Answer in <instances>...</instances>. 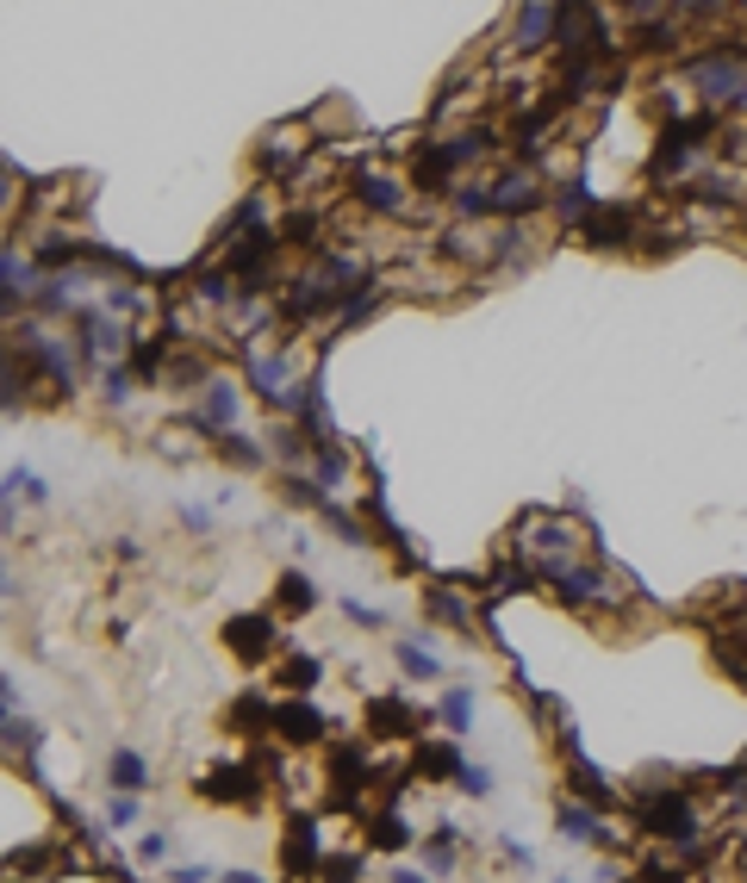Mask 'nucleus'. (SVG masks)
I'll use <instances>...</instances> for the list:
<instances>
[{
	"mask_svg": "<svg viewBox=\"0 0 747 883\" xmlns=\"http://www.w3.org/2000/svg\"><path fill=\"white\" fill-rule=\"evenodd\" d=\"M685 81H692L710 106H741L747 100V50L741 44H716L710 57H698V63L685 69Z\"/></svg>",
	"mask_w": 747,
	"mask_h": 883,
	"instance_id": "f257e3e1",
	"label": "nucleus"
},
{
	"mask_svg": "<svg viewBox=\"0 0 747 883\" xmlns=\"http://www.w3.org/2000/svg\"><path fill=\"white\" fill-rule=\"evenodd\" d=\"M524 548L536 554L542 572H561L573 567V554H579V536H573L567 517H548V510H529L524 517Z\"/></svg>",
	"mask_w": 747,
	"mask_h": 883,
	"instance_id": "f03ea898",
	"label": "nucleus"
},
{
	"mask_svg": "<svg viewBox=\"0 0 747 883\" xmlns=\"http://www.w3.org/2000/svg\"><path fill=\"white\" fill-rule=\"evenodd\" d=\"M200 796L206 803H231V809H262V772L255 765H212L206 778H200Z\"/></svg>",
	"mask_w": 747,
	"mask_h": 883,
	"instance_id": "7ed1b4c3",
	"label": "nucleus"
},
{
	"mask_svg": "<svg viewBox=\"0 0 747 883\" xmlns=\"http://www.w3.org/2000/svg\"><path fill=\"white\" fill-rule=\"evenodd\" d=\"M716 131V119H692V125H667L660 131V150H654V174H679L692 169V156L704 150V138Z\"/></svg>",
	"mask_w": 747,
	"mask_h": 883,
	"instance_id": "20e7f679",
	"label": "nucleus"
},
{
	"mask_svg": "<svg viewBox=\"0 0 747 883\" xmlns=\"http://www.w3.org/2000/svg\"><path fill=\"white\" fill-rule=\"evenodd\" d=\"M274 641H281V635H274V616H231V622H224V647H231V653H238V660H250V666H262L274 653Z\"/></svg>",
	"mask_w": 747,
	"mask_h": 883,
	"instance_id": "39448f33",
	"label": "nucleus"
},
{
	"mask_svg": "<svg viewBox=\"0 0 747 883\" xmlns=\"http://www.w3.org/2000/svg\"><path fill=\"white\" fill-rule=\"evenodd\" d=\"M430 710H417V703H405V697H374L367 703V728L381 734V741H412V734H424Z\"/></svg>",
	"mask_w": 747,
	"mask_h": 883,
	"instance_id": "423d86ee",
	"label": "nucleus"
},
{
	"mask_svg": "<svg viewBox=\"0 0 747 883\" xmlns=\"http://www.w3.org/2000/svg\"><path fill=\"white\" fill-rule=\"evenodd\" d=\"M281 871L286 877H319L324 871V834L312 821H293V834H286V846H281Z\"/></svg>",
	"mask_w": 747,
	"mask_h": 883,
	"instance_id": "0eeeda50",
	"label": "nucleus"
},
{
	"mask_svg": "<svg viewBox=\"0 0 747 883\" xmlns=\"http://www.w3.org/2000/svg\"><path fill=\"white\" fill-rule=\"evenodd\" d=\"M548 579H555V598L573 603V610H592V603L610 598L605 572H598V567H579V560H573V567H561V572H548Z\"/></svg>",
	"mask_w": 747,
	"mask_h": 883,
	"instance_id": "6e6552de",
	"label": "nucleus"
},
{
	"mask_svg": "<svg viewBox=\"0 0 747 883\" xmlns=\"http://www.w3.org/2000/svg\"><path fill=\"white\" fill-rule=\"evenodd\" d=\"M579 237H586L592 250H623V243L636 237V212H629V205H598V212L579 224Z\"/></svg>",
	"mask_w": 747,
	"mask_h": 883,
	"instance_id": "1a4fd4ad",
	"label": "nucleus"
},
{
	"mask_svg": "<svg viewBox=\"0 0 747 883\" xmlns=\"http://www.w3.org/2000/svg\"><path fill=\"white\" fill-rule=\"evenodd\" d=\"M324 715L312 710V703H305V697H293V703H281V710H274V734H281L286 747H312V741H324Z\"/></svg>",
	"mask_w": 747,
	"mask_h": 883,
	"instance_id": "9d476101",
	"label": "nucleus"
},
{
	"mask_svg": "<svg viewBox=\"0 0 747 883\" xmlns=\"http://www.w3.org/2000/svg\"><path fill=\"white\" fill-rule=\"evenodd\" d=\"M26 355H32V362L44 367V374L57 379V386H63V393L75 386V355H69V348L57 343V336H44L38 324H26Z\"/></svg>",
	"mask_w": 747,
	"mask_h": 883,
	"instance_id": "9b49d317",
	"label": "nucleus"
},
{
	"mask_svg": "<svg viewBox=\"0 0 747 883\" xmlns=\"http://www.w3.org/2000/svg\"><path fill=\"white\" fill-rule=\"evenodd\" d=\"M567 784L579 790V803H592V809H610V803H617V790L605 784V772L579 759V741H567Z\"/></svg>",
	"mask_w": 747,
	"mask_h": 883,
	"instance_id": "f8f14e48",
	"label": "nucleus"
},
{
	"mask_svg": "<svg viewBox=\"0 0 747 883\" xmlns=\"http://www.w3.org/2000/svg\"><path fill=\"white\" fill-rule=\"evenodd\" d=\"M362 784H374V765H367L362 747H336L331 753V790H336V803H350Z\"/></svg>",
	"mask_w": 747,
	"mask_h": 883,
	"instance_id": "ddd939ff",
	"label": "nucleus"
},
{
	"mask_svg": "<svg viewBox=\"0 0 747 883\" xmlns=\"http://www.w3.org/2000/svg\"><path fill=\"white\" fill-rule=\"evenodd\" d=\"M536 205H542V187L529 181L524 169L505 174V181H493V212L498 219H524V212H536Z\"/></svg>",
	"mask_w": 747,
	"mask_h": 883,
	"instance_id": "4468645a",
	"label": "nucleus"
},
{
	"mask_svg": "<svg viewBox=\"0 0 747 883\" xmlns=\"http://www.w3.org/2000/svg\"><path fill=\"white\" fill-rule=\"evenodd\" d=\"M561 834H567L573 846H598V840H610V828L592 803H561Z\"/></svg>",
	"mask_w": 747,
	"mask_h": 883,
	"instance_id": "2eb2a0df",
	"label": "nucleus"
},
{
	"mask_svg": "<svg viewBox=\"0 0 747 883\" xmlns=\"http://www.w3.org/2000/svg\"><path fill=\"white\" fill-rule=\"evenodd\" d=\"M274 710H281V703H269L262 691H250V697H238V703H231V728H238V734H250V741H262V734H274Z\"/></svg>",
	"mask_w": 747,
	"mask_h": 883,
	"instance_id": "dca6fc26",
	"label": "nucleus"
},
{
	"mask_svg": "<svg viewBox=\"0 0 747 883\" xmlns=\"http://www.w3.org/2000/svg\"><path fill=\"white\" fill-rule=\"evenodd\" d=\"M238 424V386L231 379H206V410H200V429H231Z\"/></svg>",
	"mask_w": 747,
	"mask_h": 883,
	"instance_id": "f3484780",
	"label": "nucleus"
},
{
	"mask_svg": "<svg viewBox=\"0 0 747 883\" xmlns=\"http://www.w3.org/2000/svg\"><path fill=\"white\" fill-rule=\"evenodd\" d=\"M355 193H362V205H374V212H405V187H398L393 174L367 169L362 181H355Z\"/></svg>",
	"mask_w": 747,
	"mask_h": 883,
	"instance_id": "a211bd4d",
	"label": "nucleus"
},
{
	"mask_svg": "<svg viewBox=\"0 0 747 883\" xmlns=\"http://www.w3.org/2000/svg\"><path fill=\"white\" fill-rule=\"evenodd\" d=\"M107 778H112V790H119V796H138V790H143V778H150V765H143V753L119 747V753L107 759Z\"/></svg>",
	"mask_w": 747,
	"mask_h": 883,
	"instance_id": "6ab92c4d",
	"label": "nucleus"
},
{
	"mask_svg": "<svg viewBox=\"0 0 747 883\" xmlns=\"http://www.w3.org/2000/svg\"><path fill=\"white\" fill-rule=\"evenodd\" d=\"M548 32H561V7H524L517 13V44L524 50L548 44Z\"/></svg>",
	"mask_w": 747,
	"mask_h": 883,
	"instance_id": "aec40b11",
	"label": "nucleus"
},
{
	"mask_svg": "<svg viewBox=\"0 0 747 883\" xmlns=\"http://www.w3.org/2000/svg\"><path fill=\"white\" fill-rule=\"evenodd\" d=\"M367 840H374L381 852H405V846H412V828H405V815L386 803L381 815H374V828H367Z\"/></svg>",
	"mask_w": 747,
	"mask_h": 883,
	"instance_id": "412c9836",
	"label": "nucleus"
},
{
	"mask_svg": "<svg viewBox=\"0 0 747 883\" xmlns=\"http://www.w3.org/2000/svg\"><path fill=\"white\" fill-rule=\"evenodd\" d=\"M274 598H281V610H286V616H305L312 603H319V591H312V579H305V572L293 567V572H281V585H274Z\"/></svg>",
	"mask_w": 747,
	"mask_h": 883,
	"instance_id": "4be33fe9",
	"label": "nucleus"
},
{
	"mask_svg": "<svg viewBox=\"0 0 747 883\" xmlns=\"http://www.w3.org/2000/svg\"><path fill=\"white\" fill-rule=\"evenodd\" d=\"M417 772L424 778H455V784H462V753H455V741H436V747H424V753H417Z\"/></svg>",
	"mask_w": 747,
	"mask_h": 883,
	"instance_id": "5701e85b",
	"label": "nucleus"
},
{
	"mask_svg": "<svg viewBox=\"0 0 747 883\" xmlns=\"http://www.w3.org/2000/svg\"><path fill=\"white\" fill-rule=\"evenodd\" d=\"M424 610L443 616V622H455V629H474V610H467V603L455 598L448 585H430V591H424Z\"/></svg>",
	"mask_w": 747,
	"mask_h": 883,
	"instance_id": "b1692460",
	"label": "nucleus"
},
{
	"mask_svg": "<svg viewBox=\"0 0 747 883\" xmlns=\"http://www.w3.org/2000/svg\"><path fill=\"white\" fill-rule=\"evenodd\" d=\"M319 679H324V660H312V653H293V660H281V672H274V684H286V691H312Z\"/></svg>",
	"mask_w": 747,
	"mask_h": 883,
	"instance_id": "393cba45",
	"label": "nucleus"
},
{
	"mask_svg": "<svg viewBox=\"0 0 747 883\" xmlns=\"http://www.w3.org/2000/svg\"><path fill=\"white\" fill-rule=\"evenodd\" d=\"M436 715L448 722V734H467V722H474V691H467V684H448Z\"/></svg>",
	"mask_w": 747,
	"mask_h": 883,
	"instance_id": "a878e982",
	"label": "nucleus"
},
{
	"mask_svg": "<svg viewBox=\"0 0 747 883\" xmlns=\"http://www.w3.org/2000/svg\"><path fill=\"white\" fill-rule=\"evenodd\" d=\"M455 840H462V828H436V834L424 840V871H455Z\"/></svg>",
	"mask_w": 747,
	"mask_h": 883,
	"instance_id": "bb28decb",
	"label": "nucleus"
},
{
	"mask_svg": "<svg viewBox=\"0 0 747 883\" xmlns=\"http://www.w3.org/2000/svg\"><path fill=\"white\" fill-rule=\"evenodd\" d=\"M398 672H405V679H436L443 666H436V653H430V647H417V641H398Z\"/></svg>",
	"mask_w": 747,
	"mask_h": 883,
	"instance_id": "cd10ccee",
	"label": "nucleus"
},
{
	"mask_svg": "<svg viewBox=\"0 0 747 883\" xmlns=\"http://www.w3.org/2000/svg\"><path fill=\"white\" fill-rule=\"evenodd\" d=\"M219 448H224L231 460H238V467H262V442H250L243 429H224V436H219Z\"/></svg>",
	"mask_w": 747,
	"mask_h": 883,
	"instance_id": "c85d7f7f",
	"label": "nucleus"
},
{
	"mask_svg": "<svg viewBox=\"0 0 747 883\" xmlns=\"http://www.w3.org/2000/svg\"><path fill=\"white\" fill-rule=\"evenodd\" d=\"M312 460H319V474H324V491L343 486V448L336 442H312Z\"/></svg>",
	"mask_w": 747,
	"mask_h": 883,
	"instance_id": "c756f323",
	"label": "nucleus"
},
{
	"mask_svg": "<svg viewBox=\"0 0 747 883\" xmlns=\"http://www.w3.org/2000/svg\"><path fill=\"white\" fill-rule=\"evenodd\" d=\"M362 877V852H343V859H324L319 883H355Z\"/></svg>",
	"mask_w": 747,
	"mask_h": 883,
	"instance_id": "7c9ffc66",
	"label": "nucleus"
},
{
	"mask_svg": "<svg viewBox=\"0 0 747 883\" xmlns=\"http://www.w3.org/2000/svg\"><path fill=\"white\" fill-rule=\"evenodd\" d=\"M131 386H138L131 362H125V367H107V405H125V398H131Z\"/></svg>",
	"mask_w": 747,
	"mask_h": 883,
	"instance_id": "2f4dec72",
	"label": "nucleus"
},
{
	"mask_svg": "<svg viewBox=\"0 0 747 883\" xmlns=\"http://www.w3.org/2000/svg\"><path fill=\"white\" fill-rule=\"evenodd\" d=\"M32 268H19V250H7V305H19V293H32Z\"/></svg>",
	"mask_w": 747,
	"mask_h": 883,
	"instance_id": "473e14b6",
	"label": "nucleus"
},
{
	"mask_svg": "<svg viewBox=\"0 0 747 883\" xmlns=\"http://www.w3.org/2000/svg\"><path fill=\"white\" fill-rule=\"evenodd\" d=\"M716 790H723L729 803H741V809H747V765H729V772H723V784H716Z\"/></svg>",
	"mask_w": 747,
	"mask_h": 883,
	"instance_id": "72a5a7b5",
	"label": "nucleus"
},
{
	"mask_svg": "<svg viewBox=\"0 0 747 883\" xmlns=\"http://www.w3.org/2000/svg\"><path fill=\"white\" fill-rule=\"evenodd\" d=\"M138 821V796H112L107 803V828H131Z\"/></svg>",
	"mask_w": 747,
	"mask_h": 883,
	"instance_id": "f704fd0d",
	"label": "nucleus"
},
{
	"mask_svg": "<svg viewBox=\"0 0 747 883\" xmlns=\"http://www.w3.org/2000/svg\"><path fill=\"white\" fill-rule=\"evenodd\" d=\"M462 790H467V796H493V772H486V765H467Z\"/></svg>",
	"mask_w": 747,
	"mask_h": 883,
	"instance_id": "c9c22d12",
	"label": "nucleus"
},
{
	"mask_svg": "<svg viewBox=\"0 0 747 883\" xmlns=\"http://www.w3.org/2000/svg\"><path fill=\"white\" fill-rule=\"evenodd\" d=\"M343 610H350V622H362V629H381V622H386V616L374 610V603H362V598H350Z\"/></svg>",
	"mask_w": 747,
	"mask_h": 883,
	"instance_id": "e433bc0d",
	"label": "nucleus"
},
{
	"mask_svg": "<svg viewBox=\"0 0 747 883\" xmlns=\"http://www.w3.org/2000/svg\"><path fill=\"white\" fill-rule=\"evenodd\" d=\"M107 312H112V317L138 312V293H131V286H112V293H107Z\"/></svg>",
	"mask_w": 747,
	"mask_h": 883,
	"instance_id": "4c0bfd02",
	"label": "nucleus"
},
{
	"mask_svg": "<svg viewBox=\"0 0 747 883\" xmlns=\"http://www.w3.org/2000/svg\"><path fill=\"white\" fill-rule=\"evenodd\" d=\"M138 852L150 859V865H157V859H169V834H143V840H138Z\"/></svg>",
	"mask_w": 747,
	"mask_h": 883,
	"instance_id": "58836bf2",
	"label": "nucleus"
},
{
	"mask_svg": "<svg viewBox=\"0 0 747 883\" xmlns=\"http://www.w3.org/2000/svg\"><path fill=\"white\" fill-rule=\"evenodd\" d=\"M181 522H188V529H200V536H206V529H212V517H206V510H193V505L181 510Z\"/></svg>",
	"mask_w": 747,
	"mask_h": 883,
	"instance_id": "ea45409f",
	"label": "nucleus"
},
{
	"mask_svg": "<svg viewBox=\"0 0 747 883\" xmlns=\"http://www.w3.org/2000/svg\"><path fill=\"white\" fill-rule=\"evenodd\" d=\"M169 883H206V865H181Z\"/></svg>",
	"mask_w": 747,
	"mask_h": 883,
	"instance_id": "a19ab883",
	"label": "nucleus"
},
{
	"mask_svg": "<svg viewBox=\"0 0 747 883\" xmlns=\"http://www.w3.org/2000/svg\"><path fill=\"white\" fill-rule=\"evenodd\" d=\"M224 883H262L255 871H224Z\"/></svg>",
	"mask_w": 747,
	"mask_h": 883,
	"instance_id": "79ce46f5",
	"label": "nucleus"
},
{
	"mask_svg": "<svg viewBox=\"0 0 747 883\" xmlns=\"http://www.w3.org/2000/svg\"><path fill=\"white\" fill-rule=\"evenodd\" d=\"M393 883H430L424 871H393Z\"/></svg>",
	"mask_w": 747,
	"mask_h": 883,
	"instance_id": "37998d69",
	"label": "nucleus"
}]
</instances>
